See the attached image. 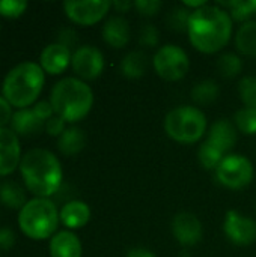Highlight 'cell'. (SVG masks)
<instances>
[{
    "label": "cell",
    "mask_w": 256,
    "mask_h": 257,
    "mask_svg": "<svg viewBox=\"0 0 256 257\" xmlns=\"http://www.w3.org/2000/svg\"><path fill=\"white\" fill-rule=\"evenodd\" d=\"M190 44L204 54L223 50L232 36V18L229 12L217 5H205L192 11L187 27Z\"/></svg>",
    "instance_id": "6da1fadb"
},
{
    "label": "cell",
    "mask_w": 256,
    "mask_h": 257,
    "mask_svg": "<svg viewBox=\"0 0 256 257\" xmlns=\"http://www.w3.org/2000/svg\"><path fill=\"white\" fill-rule=\"evenodd\" d=\"M20 173L26 188L35 196L48 199L59 193L63 172L57 157L47 149L27 151L20 163Z\"/></svg>",
    "instance_id": "7a4b0ae2"
},
{
    "label": "cell",
    "mask_w": 256,
    "mask_h": 257,
    "mask_svg": "<svg viewBox=\"0 0 256 257\" xmlns=\"http://www.w3.org/2000/svg\"><path fill=\"white\" fill-rule=\"evenodd\" d=\"M54 114L68 123L84 119L94 105V92L83 80L66 77L57 81L50 93Z\"/></svg>",
    "instance_id": "3957f363"
},
{
    "label": "cell",
    "mask_w": 256,
    "mask_h": 257,
    "mask_svg": "<svg viewBox=\"0 0 256 257\" xmlns=\"http://www.w3.org/2000/svg\"><path fill=\"white\" fill-rule=\"evenodd\" d=\"M44 83V69L35 62H23L6 74L2 84V96L18 110L27 108L41 95Z\"/></svg>",
    "instance_id": "277c9868"
},
{
    "label": "cell",
    "mask_w": 256,
    "mask_h": 257,
    "mask_svg": "<svg viewBox=\"0 0 256 257\" xmlns=\"http://www.w3.org/2000/svg\"><path fill=\"white\" fill-rule=\"evenodd\" d=\"M60 223L57 206L50 199L35 197L27 200L18 215V226L21 232L35 241L53 238L57 233Z\"/></svg>",
    "instance_id": "5b68a950"
},
{
    "label": "cell",
    "mask_w": 256,
    "mask_h": 257,
    "mask_svg": "<svg viewBox=\"0 0 256 257\" xmlns=\"http://www.w3.org/2000/svg\"><path fill=\"white\" fill-rule=\"evenodd\" d=\"M164 131L178 143H196L207 131V116L193 105L175 107L164 117Z\"/></svg>",
    "instance_id": "8992f818"
},
{
    "label": "cell",
    "mask_w": 256,
    "mask_h": 257,
    "mask_svg": "<svg viewBox=\"0 0 256 257\" xmlns=\"http://www.w3.org/2000/svg\"><path fill=\"white\" fill-rule=\"evenodd\" d=\"M152 66L158 77L166 81L183 80L190 68V59L187 53L175 44L163 45L152 57Z\"/></svg>",
    "instance_id": "52a82bcc"
},
{
    "label": "cell",
    "mask_w": 256,
    "mask_h": 257,
    "mask_svg": "<svg viewBox=\"0 0 256 257\" xmlns=\"http://www.w3.org/2000/svg\"><path fill=\"white\" fill-rule=\"evenodd\" d=\"M255 170L252 161L240 154H228L216 169L217 181L231 190L246 188L253 179Z\"/></svg>",
    "instance_id": "ba28073f"
},
{
    "label": "cell",
    "mask_w": 256,
    "mask_h": 257,
    "mask_svg": "<svg viewBox=\"0 0 256 257\" xmlns=\"http://www.w3.org/2000/svg\"><path fill=\"white\" fill-rule=\"evenodd\" d=\"M107 0H68L63 3L66 17L78 26H94L100 23L110 11Z\"/></svg>",
    "instance_id": "9c48e42d"
},
{
    "label": "cell",
    "mask_w": 256,
    "mask_h": 257,
    "mask_svg": "<svg viewBox=\"0 0 256 257\" xmlns=\"http://www.w3.org/2000/svg\"><path fill=\"white\" fill-rule=\"evenodd\" d=\"M71 66L80 80H95L104 71V56L94 45H81L72 53Z\"/></svg>",
    "instance_id": "30bf717a"
},
{
    "label": "cell",
    "mask_w": 256,
    "mask_h": 257,
    "mask_svg": "<svg viewBox=\"0 0 256 257\" xmlns=\"http://www.w3.org/2000/svg\"><path fill=\"white\" fill-rule=\"evenodd\" d=\"M226 238L240 247H247L256 242V221L238 211H228L223 223Z\"/></svg>",
    "instance_id": "8fae6325"
},
{
    "label": "cell",
    "mask_w": 256,
    "mask_h": 257,
    "mask_svg": "<svg viewBox=\"0 0 256 257\" xmlns=\"http://www.w3.org/2000/svg\"><path fill=\"white\" fill-rule=\"evenodd\" d=\"M172 233L180 245L195 247L204 238V227L192 212H180L172 220Z\"/></svg>",
    "instance_id": "7c38bea8"
},
{
    "label": "cell",
    "mask_w": 256,
    "mask_h": 257,
    "mask_svg": "<svg viewBox=\"0 0 256 257\" xmlns=\"http://www.w3.org/2000/svg\"><path fill=\"white\" fill-rule=\"evenodd\" d=\"M21 146L18 136L8 128L0 130V178L11 175L21 163Z\"/></svg>",
    "instance_id": "4fadbf2b"
},
{
    "label": "cell",
    "mask_w": 256,
    "mask_h": 257,
    "mask_svg": "<svg viewBox=\"0 0 256 257\" xmlns=\"http://www.w3.org/2000/svg\"><path fill=\"white\" fill-rule=\"evenodd\" d=\"M71 50L59 42L48 44L39 56V66L50 75H59L71 65Z\"/></svg>",
    "instance_id": "5bb4252c"
},
{
    "label": "cell",
    "mask_w": 256,
    "mask_h": 257,
    "mask_svg": "<svg viewBox=\"0 0 256 257\" xmlns=\"http://www.w3.org/2000/svg\"><path fill=\"white\" fill-rule=\"evenodd\" d=\"M131 38V29L128 21L121 17V15H115L110 17L104 26H103V39L107 45H110L112 48H124Z\"/></svg>",
    "instance_id": "9a60e30c"
},
{
    "label": "cell",
    "mask_w": 256,
    "mask_h": 257,
    "mask_svg": "<svg viewBox=\"0 0 256 257\" xmlns=\"http://www.w3.org/2000/svg\"><path fill=\"white\" fill-rule=\"evenodd\" d=\"M237 126L229 119H220L211 125L207 140L219 148L225 155H228V152L237 143Z\"/></svg>",
    "instance_id": "2e32d148"
},
{
    "label": "cell",
    "mask_w": 256,
    "mask_h": 257,
    "mask_svg": "<svg viewBox=\"0 0 256 257\" xmlns=\"http://www.w3.org/2000/svg\"><path fill=\"white\" fill-rule=\"evenodd\" d=\"M83 247L78 236L71 230H60L50 239L51 257H81Z\"/></svg>",
    "instance_id": "e0dca14e"
},
{
    "label": "cell",
    "mask_w": 256,
    "mask_h": 257,
    "mask_svg": "<svg viewBox=\"0 0 256 257\" xmlns=\"http://www.w3.org/2000/svg\"><path fill=\"white\" fill-rule=\"evenodd\" d=\"M59 217L66 229H81L91 220V208L83 200H69L59 211Z\"/></svg>",
    "instance_id": "ac0fdd59"
},
{
    "label": "cell",
    "mask_w": 256,
    "mask_h": 257,
    "mask_svg": "<svg viewBox=\"0 0 256 257\" xmlns=\"http://www.w3.org/2000/svg\"><path fill=\"white\" fill-rule=\"evenodd\" d=\"M42 126H45L44 122H41L32 108H21L14 111L12 119H11V130L17 134V136H32L36 134L42 130Z\"/></svg>",
    "instance_id": "d6986e66"
},
{
    "label": "cell",
    "mask_w": 256,
    "mask_h": 257,
    "mask_svg": "<svg viewBox=\"0 0 256 257\" xmlns=\"http://www.w3.org/2000/svg\"><path fill=\"white\" fill-rule=\"evenodd\" d=\"M86 146V134L81 128L71 126L57 140V148L65 157H74L80 154Z\"/></svg>",
    "instance_id": "ffe728a7"
},
{
    "label": "cell",
    "mask_w": 256,
    "mask_h": 257,
    "mask_svg": "<svg viewBox=\"0 0 256 257\" xmlns=\"http://www.w3.org/2000/svg\"><path fill=\"white\" fill-rule=\"evenodd\" d=\"M148 71V56L143 51H131L121 62V72L127 78H142Z\"/></svg>",
    "instance_id": "44dd1931"
},
{
    "label": "cell",
    "mask_w": 256,
    "mask_h": 257,
    "mask_svg": "<svg viewBox=\"0 0 256 257\" xmlns=\"http://www.w3.org/2000/svg\"><path fill=\"white\" fill-rule=\"evenodd\" d=\"M237 50L249 57H256V21L250 20L243 23L235 35Z\"/></svg>",
    "instance_id": "7402d4cb"
},
{
    "label": "cell",
    "mask_w": 256,
    "mask_h": 257,
    "mask_svg": "<svg viewBox=\"0 0 256 257\" xmlns=\"http://www.w3.org/2000/svg\"><path fill=\"white\" fill-rule=\"evenodd\" d=\"M0 203L9 209L21 211V208L27 203L26 193L18 184L12 181H5L0 184Z\"/></svg>",
    "instance_id": "603a6c76"
},
{
    "label": "cell",
    "mask_w": 256,
    "mask_h": 257,
    "mask_svg": "<svg viewBox=\"0 0 256 257\" xmlns=\"http://www.w3.org/2000/svg\"><path fill=\"white\" fill-rule=\"evenodd\" d=\"M220 93V87L214 80H202L192 89V99L199 105L213 104Z\"/></svg>",
    "instance_id": "cb8c5ba5"
},
{
    "label": "cell",
    "mask_w": 256,
    "mask_h": 257,
    "mask_svg": "<svg viewBox=\"0 0 256 257\" xmlns=\"http://www.w3.org/2000/svg\"><path fill=\"white\" fill-rule=\"evenodd\" d=\"M217 6L220 8H229V15L235 21L247 23L250 21V17L256 14V0H232V2H217Z\"/></svg>",
    "instance_id": "d4e9b609"
},
{
    "label": "cell",
    "mask_w": 256,
    "mask_h": 257,
    "mask_svg": "<svg viewBox=\"0 0 256 257\" xmlns=\"http://www.w3.org/2000/svg\"><path fill=\"white\" fill-rule=\"evenodd\" d=\"M225 157H226V155H225L219 148H216L213 143H210L208 140H205V142L201 145L199 151H198L199 163H201V166H202L204 169H207V170H216Z\"/></svg>",
    "instance_id": "484cf974"
},
{
    "label": "cell",
    "mask_w": 256,
    "mask_h": 257,
    "mask_svg": "<svg viewBox=\"0 0 256 257\" xmlns=\"http://www.w3.org/2000/svg\"><path fill=\"white\" fill-rule=\"evenodd\" d=\"M217 69L222 77L234 78L243 69V60L235 53H223L217 60Z\"/></svg>",
    "instance_id": "4316f807"
},
{
    "label": "cell",
    "mask_w": 256,
    "mask_h": 257,
    "mask_svg": "<svg viewBox=\"0 0 256 257\" xmlns=\"http://www.w3.org/2000/svg\"><path fill=\"white\" fill-rule=\"evenodd\" d=\"M234 125L238 131H241L246 136L256 134V110L247 107L238 110L234 117Z\"/></svg>",
    "instance_id": "83f0119b"
},
{
    "label": "cell",
    "mask_w": 256,
    "mask_h": 257,
    "mask_svg": "<svg viewBox=\"0 0 256 257\" xmlns=\"http://www.w3.org/2000/svg\"><path fill=\"white\" fill-rule=\"evenodd\" d=\"M190 15H192L190 9H187L184 6H177L167 15V26L175 32H184V30L187 32Z\"/></svg>",
    "instance_id": "f1b7e54d"
},
{
    "label": "cell",
    "mask_w": 256,
    "mask_h": 257,
    "mask_svg": "<svg viewBox=\"0 0 256 257\" xmlns=\"http://www.w3.org/2000/svg\"><path fill=\"white\" fill-rule=\"evenodd\" d=\"M238 92L243 104L247 108L256 110V77L255 75H247L241 78L238 84Z\"/></svg>",
    "instance_id": "f546056e"
},
{
    "label": "cell",
    "mask_w": 256,
    "mask_h": 257,
    "mask_svg": "<svg viewBox=\"0 0 256 257\" xmlns=\"http://www.w3.org/2000/svg\"><path fill=\"white\" fill-rule=\"evenodd\" d=\"M27 9L24 0H0V15L5 18H18Z\"/></svg>",
    "instance_id": "4dcf8cb0"
},
{
    "label": "cell",
    "mask_w": 256,
    "mask_h": 257,
    "mask_svg": "<svg viewBox=\"0 0 256 257\" xmlns=\"http://www.w3.org/2000/svg\"><path fill=\"white\" fill-rule=\"evenodd\" d=\"M139 42L142 47H148V48H154L158 45L160 42V32L155 26L152 24H145L140 30L139 35Z\"/></svg>",
    "instance_id": "1f68e13d"
},
{
    "label": "cell",
    "mask_w": 256,
    "mask_h": 257,
    "mask_svg": "<svg viewBox=\"0 0 256 257\" xmlns=\"http://www.w3.org/2000/svg\"><path fill=\"white\" fill-rule=\"evenodd\" d=\"M163 3L160 0H137L134 2V8L146 17H152L155 15L160 9H161Z\"/></svg>",
    "instance_id": "d6a6232c"
},
{
    "label": "cell",
    "mask_w": 256,
    "mask_h": 257,
    "mask_svg": "<svg viewBox=\"0 0 256 257\" xmlns=\"http://www.w3.org/2000/svg\"><path fill=\"white\" fill-rule=\"evenodd\" d=\"M33 113H35V116L41 120V122H47V120H50L53 116H54V110H53V107H51V102L50 101H39V102H36L35 105H33Z\"/></svg>",
    "instance_id": "836d02e7"
},
{
    "label": "cell",
    "mask_w": 256,
    "mask_h": 257,
    "mask_svg": "<svg viewBox=\"0 0 256 257\" xmlns=\"http://www.w3.org/2000/svg\"><path fill=\"white\" fill-rule=\"evenodd\" d=\"M65 120L62 119V117H59V116H53L50 120H47L45 122V131H47V134H50V136H53V137H60L63 133H65Z\"/></svg>",
    "instance_id": "e575fe53"
},
{
    "label": "cell",
    "mask_w": 256,
    "mask_h": 257,
    "mask_svg": "<svg viewBox=\"0 0 256 257\" xmlns=\"http://www.w3.org/2000/svg\"><path fill=\"white\" fill-rule=\"evenodd\" d=\"M15 244V233L11 227L0 229V250H11Z\"/></svg>",
    "instance_id": "d590c367"
},
{
    "label": "cell",
    "mask_w": 256,
    "mask_h": 257,
    "mask_svg": "<svg viewBox=\"0 0 256 257\" xmlns=\"http://www.w3.org/2000/svg\"><path fill=\"white\" fill-rule=\"evenodd\" d=\"M12 114V105L3 96H0V130L5 128V125L11 123Z\"/></svg>",
    "instance_id": "8d00e7d4"
},
{
    "label": "cell",
    "mask_w": 256,
    "mask_h": 257,
    "mask_svg": "<svg viewBox=\"0 0 256 257\" xmlns=\"http://www.w3.org/2000/svg\"><path fill=\"white\" fill-rule=\"evenodd\" d=\"M57 42L65 45L66 48H72L75 44H77V33L72 30V29H63L60 30L59 33V38H57Z\"/></svg>",
    "instance_id": "74e56055"
},
{
    "label": "cell",
    "mask_w": 256,
    "mask_h": 257,
    "mask_svg": "<svg viewBox=\"0 0 256 257\" xmlns=\"http://www.w3.org/2000/svg\"><path fill=\"white\" fill-rule=\"evenodd\" d=\"M127 257H157L155 253L149 248H143V247H136V248H131L128 250Z\"/></svg>",
    "instance_id": "f35d334b"
},
{
    "label": "cell",
    "mask_w": 256,
    "mask_h": 257,
    "mask_svg": "<svg viewBox=\"0 0 256 257\" xmlns=\"http://www.w3.org/2000/svg\"><path fill=\"white\" fill-rule=\"evenodd\" d=\"M112 6H115L118 12H127L134 6V2H115L112 3Z\"/></svg>",
    "instance_id": "ab89813d"
},
{
    "label": "cell",
    "mask_w": 256,
    "mask_h": 257,
    "mask_svg": "<svg viewBox=\"0 0 256 257\" xmlns=\"http://www.w3.org/2000/svg\"><path fill=\"white\" fill-rule=\"evenodd\" d=\"M0 30H2V24H0Z\"/></svg>",
    "instance_id": "60d3db41"
}]
</instances>
